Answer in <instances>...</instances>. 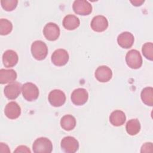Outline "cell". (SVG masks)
<instances>
[{"mask_svg":"<svg viewBox=\"0 0 153 153\" xmlns=\"http://www.w3.org/2000/svg\"><path fill=\"white\" fill-rule=\"evenodd\" d=\"M32 149L35 153H50L53 150V144L47 137H39L33 142Z\"/></svg>","mask_w":153,"mask_h":153,"instance_id":"obj_1","label":"cell"},{"mask_svg":"<svg viewBox=\"0 0 153 153\" xmlns=\"http://www.w3.org/2000/svg\"><path fill=\"white\" fill-rule=\"evenodd\" d=\"M30 50L32 56L38 60H44L48 54L46 44L41 40L34 41L31 45Z\"/></svg>","mask_w":153,"mask_h":153,"instance_id":"obj_2","label":"cell"},{"mask_svg":"<svg viewBox=\"0 0 153 153\" xmlns=\"http://www.w3.org/2000/svg\"><path fill=\"white\" fill-rule=\"evenodd\" d=\"M127 65L131 69H136L140 68L142 65V57L139 51L131 50L128 51L126 56Z\"/></svg>","mask_w":153,"mask_h":153,"instance_id":"obj_3","label":"cell"},{"mask_svg":"<svg viewBox=\"0 0 153 153\" xmlns=\"http://www.w3.org/2000/svg\"><path fill=\"white\" fill-rule=\"evenodd\" d=\"M22 91L23 97L29 102L37 99L39 94L38 87L35 84L29 82L22 85Z\"/></svg>","mask_w":153,"mask_h":153,"instance_id":"obj_4","label":"cell"},{"mask_svg":"<svg viewBox=\"0 0 153 153\" xmlns=\"http://www.w3.org/2000/svg\"><path fill=\"white\" fill-rule=\"evenodd\" d=\"M43 33L47 40L56 41L60 36V28L57 24L50 22L45 25L43 29Z\"/></svg>","mask_w":153,"mask_h":153,"instance_id":"obj_5","label":"cell"},{"mask_svg":"<svg viewBox=\"0 0 153 153\" xmlns=\"http://www.w3.org/2000/svg\"><path fill=\"white\" fill-rule=\"evenodd\" d=\"M62 149L67 153H75L79 148L78 141L72 136H66L61 140Z\"/></svg>","mask_w":153,"mask_h":153,"instance_id":"obj_6","label":"cell"},{"mask_svg":"<svg viewBox=\"0 0 153 153\" xmlns=\"http://www.w3.org/2000/svg\"><path fill=\"white\" fill-rule=\"evenodd\" d=\"M74 11L79 15L87 16L92 11V5L85 0H76L72 5Z\"/></svg>","mask_w":153,"mask_h":153,"instance_id":"obj_7","label":"cell"},{"mask_svg":"<svg viewBox=\"0 0 153 153\" xmlns=\"http://www.w3.org/2000/svg\"><path fill=\"white\" fill-rule=\"evenodd\" d=\"M69 54L65 49L56 50L52 54L51 60L52 63L58 66L65 65L69 60Z\"/></svg>","mask_w":153,"mask_h":153,"instance_id":"obj_8","label":"cell"},{"mask_svg":"<svg viewBox=\"0 0 153 153\" xmlns=\"http://www.w3.org/2000/svg\"><path fill=\"white\" fill-rule=\"evenodd\" d=\"M48 101L54 107H60L66 102V96L60 90L55 89L51 91L48 94Z\"/></svg>","mask_w":153,"mask_h":153,"instance_id":"obj_9","label":"cell"},{"mask_svg":"<svg viewBox=\"0 0 153 153\" xmlns=\"http://www.w3.org/2000/svg\"><path fill=\"white\" fill-rule=\"evenodd\" d=\"M88 98L87 91L83 88H78L74 90L71 96L72 103L78 106H81L85 104Z\"/></svg>","mask_w":153,"mask_h":153,"instance_id":"obj_10","label":"cell"},{"mask_svg":"<svg viewBox=\"0 0 153 153\" xmlns=\"http://www.w3.org/2000/svg\"><path fill=\"white\" fill-rule=\"evenodd\" d=\"M22 85L20 82H13L7 85L4 88V94L10 100L16 99L20 94Z\"/></svg>","mask_w":153,"mask_h":153,"instance_id":"obj_11","label":"cell"},{"mask_svg":"<svg viewBox=\"0 0 153 153\" xmlns=\"http://www.w3.org/2000/svg\"><path fill=\"white\" fill-rule=\"evenodd\" d=\"M90 26L94 31L97 32H102L105 31L108 28V21L105 16L98 15L93 18Z\"/></svg>","mask_w":153,"mask_h":153,"instance_id":"obj_12","label":"cell"},{"mask_svg":"<svg viewBox=\"0 0 153 153\" xmlns=\"http://www.w3.org/2000/svg\"><path fill=\"white\" fill-rule=\"evenodd\" d=\"M94 75L97 81L101 82L109 81L112 76V70L107 66H100L95 71Z\"/></svg>","mask_w":153,"mask_h":153,"instance_id":"obj_13","label":"cell"},{"mask_svg":"<svg viewBox=\"0 0 153 153\" xmlns=\"http://www.w3.org/2000/svg\"><path fill=\"white\" fill-rule=\"evenodd\" d=\"M4 113L9 119L15 120L21 114L20 106L16 102H10L5 106Z\"/></svg>","mask_w":153,"mask_h":153,"instance_id":"obj_14","label":"cell"},{"mask_svg":"<svg viewBox=\"0 0 153 153\" xmlns=\"http://www.w3.org/2000/svg\"><path fill=\"white\" fill-rule=\"evenodd\" d=\"M134 38L133 34L129 32H123L117 37L118 45L123 48H129L131 47L134 43Z\"/></svg>","mask_w":153,"mask_h":153,"instance_id":"obj_15","label":"cell"},{"mask_svg":"<svg viewBox=\"0 0 153 153\" xmlns=\"http://www.w3.org/2000/svg\"><path fill=\"white\" fill-rule=\"evenodd\" d=\"M19 57L16 51L12 50L5 51L2 55V62L5 67L11 68L18 62Z\"/></svg>","mask_w":153,"mask_h":153,"instance_id":"obj_16","label":"cell"},{"mask_svg":"<svg viewBox=\"0 0 153 153\" xmlns=\"http://www.w3.org/2000/svg\"><path fill=\"white\" fill-rule=\"evenodd\" d=\"M17 76V73L13 69H1L0 70V83L1 84L13 82L16 81Z\"/></svg>","mask_w":153,"mask_h":153,"instance_id":"obj_17","label":"cell"},{"mask_svg":"<svg viewBox=\"0 0 153 153\" xmlns=\"http://www.w3.org/2000/svg\"><path fill=\"white\" fill-rule=\"evenodd\" d=\"M62 24L66 29L72 30L76 29L79 26L80 21L76 16L68 14L63 18Z\"/></svg>","mask_w":153,"mask_h":153,"instance_id":"obj_18","label":"cell"},{"mask_svg":"<svg viewBox=\"0 0 153 153\" xmlns=\"http://www.w3.org/2000/svg\"><path fill=\"white\" fill-rule=\"evenodd\" d=\"M126 120V114L121 110H115L109 116V121L114 126H122L124 124Z\"/></svg>","mask_w":153,"mask_h":153,"instance_id":"obj_19","label":"cell"},{"mask_svg":"<svg viewBox=\"0 0 153 153\" xmlns=\"http://www.w3.org/2000/svg\"><path fill=\"white\" fill-rule=\"evenodd\" d=\"M60 126L66 131L72 130L76 126V119L72 115H65L60 120Z\"/></svg>","mask_w":153,"mask_h":153,"instance_id":"obj_20","label":"cell"},{"mask_svg":"<svg viewBox=\"0 0 153 153\" xmlns=\"http://www.w3.org/2000/svg\"><path fill=\"white\" fill-rule=\"evenodd\" d=\"M140 97L143 103L152 106L153 105V88L151 87L144 88L141 91Z\"/></svg>","mask_w":153,"mask_h":153,"instance_id":"obj_21","label":"cell"},{"mask_svg":"<svg viewBox=\"0 0 153 153\" xmlns=\"http://www.w3.org/2000/svg\"><path fill=\"white\" fill-rule=\"evenodd\" d=\"M126 129L127 133L131 135L134 136L137 134L140 130V124L137 119H131L127 121Z\"/></svg>","mask_w":153,"mask_h":153,"instance_id":"obj_22","label":"cell"},{"mask_svg":"<svg viewBox=\"0 0 153 153\" xmlns=\"http://www.w3.org/2000/svg\"><path fill=\"white\" fill-rule=\"evenodd\" d=\"M13 29L12 23L5 19L0 20V34L1 35H7L9 34Z\"/></svg>","mask_w":153,"mask_h":153,"instance_id":"obj_23","label":"cell"},{"mask_svg":"<svg viewBox=\"0 0 153 153\" xmlns=\"http://www.w3.org/2000/svg\"><path fill=\"white\" fill-rule=\"evenodd\" d=\"M142 52L146 59L152 61L153 60V44L151 42L145 43L142 46Z\"/></svg>","mask_w":153,"mask_h":153,"instance_id":"obj_24","label":"cell"},{"mask_svg":"<svg viewBox=\"0 0 153 153\" xmlns=\"http://www.w3.org/2000/svg\"><path fill=\"white\" fill-rule=\"evenodd\" d=\"M18 4L17 0H1L2 7L7 11H11L14 10Z\"/></svg>","mask_w":153,"mask_h":153,"instance_id":"obj_25","label":"cell"},{"mask_svg":"<svg viewBox=\"0 0 153 153\" xmlns=\"http://www.w3.org/2000/svg\"><path fill=\"white\" fill-rule=\"evenodd\" d=\"M152 148L153 146L151 142L145 143L141 147L140 152H152Z\"/></svg>","mask_w":153,"mask_h":153,"instance_id":"obj_26","label":"cell"},{"mask_svg":"<svg viewBox=\"0 0 153 153\" xmlns=\"http://www.w3.org/2000/svg\"><path fill=\"white\" fill-rule=\"evenodd\" d=\"M14 152H30V151L26 146L20 145L18 146Z\"/></svg>","mask_w":153,"mask_h":153,"instance_id":"obj_27","label":"cell"},{"mask_svg":"<svg viewBox=\"0 0 153 153\" xmlns=\"http://www.w3.org/2000/svg\"><path fill=\"white\" fill-rule=\"evenodd\" d=\"M145 2L144 0H134V1H131L130 2L136 7H139L140 6L143 2Z\"/></svg>","mask_w":153,"mask_h":153,"instance_id":"obj_28","label":"cell"},{"mask_svg":"<svg viewBox=\"0 0 153 153\" xmlns=\"http://www.w3.org/2000/svg\"><path fill=\"white\" fill-rule=\"evenodd\" d=\"M0 148H1V152H4L2 150V148H5V152H10V150L9 149V148L7 145L4 144V143H1L0 144Z\"/></svg>","mask_w":153,"mask_h":153,"instance_id":"obj_29","label":"cell"}]
</instances>
